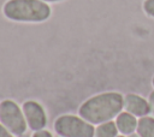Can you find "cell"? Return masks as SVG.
Segmentation results:
<instances>
[{
  "mask_svg": "<svg viewBox=\"0 0 154 137\" xmlns=\"http://www.w3.org/2000/svg\"><path fill=\"white\" fill-rule=\"evenodd\" d=\"M124 111V96L117 91H107L91 96L84 101L79 109V117L93 125L116 119Z\"/></svg>",
  "mask_w": 154,
  "mask_h": 137,
  "instance_id": "1",
  "label": "cell"
},
{
  "mask_svg": "<svg viewBox=\"0 0 154 137\" xmlns=\"http://www.w3.org/2000/svg\"><path fill=\"white\" fill-rule=\"evenodd\" d=\"M125 137H140V136H138V133H137V132H135V133L129 135V136H125Z\"/></svg>",
  "mask_w": 154,
  "mask_h": 137,
  "instance_id": "14",
  "label": "cell"
},
{
  "mask_svg": "<svg viewBox=\"0 0 154 137\" xmlns=\"http://www.w3.org/2000/svg\"><path fill=\"white\" fill-rule=\"evenodd\" d=\"M22 111L24 113L28 127L34 131L43 130L47 125V115L42 105L36 101L29 100L25 101L22 106Z\"/></svg>",
  "mask_w": 154,
  "mask_h": 137,
  "instance_id": "5",
  "label": "cell"
},
{
  "mask_svg": "<svg viewBox=\"0 0 154 137\" xmlns=\"http://www.w3.org/2000/svg\"><path fill=\"white\" fill-rule=\"evenodd\" d=\"M116 125L118 127V131L123 136H129L132 135L137 131V125H138V118L132 115L131 113L126 111H122L117 117H116Z\"/></svg>",
  "mask_w": 154,
  "mask_h": 137,
  "instance_id": "7",
  "label": "cell"
},
{
  "mask_svg": "<svg viewBox=\"0 0 154 137\" xmlns=\"http://www.w3.org/2000/svg\"><path fill=\"white\" fill-rule=\"evenodd\" d=\"M14 135L10 131V130H7L1 123H0V137H13Z\"/></svg>",
  "mask_w": 154,
  "mask_h": 137,
  "instance_id": "11",
  "label": "cell"
},
{
  "mask_svg": "<svg viewBox=\"0 0 154 137\" xmlns=\"http://www.w3.org/2000/svg\"><path fill=\"white\" fill-rule=\"evenodd\" d=\"M124 111L137 118H142L152 113L148 99H144L143 96L135 93H129L124 96Z\"/></svg>",
  "mask_w": 154,
  "mask_h": 137,
  "instance_id": "6",
  "label": "cell"
},
{
  "mask_svg": "<svg viewBox=\"0 0 154 137\" xmlns=\"http://www.w3.org/2000/svg\"><path fill=\"white\" fill-rule=\"evenodd\" d=\"M152 85H153V88H154V76H153V78H152Z\"/></svg>",
  "mask_w": 154,
  "mask_h": 137,
  "instance_id": "16",
  "label": "cell"
},
{
  "mask_svg": "<svg viewBox=\"0 0 154 137\" xmlns=\"http://www.w3.org/2000/svg\"><path fill=\"white\" fill-rule=\"evenodd\" d=\"M32 137H53V135L47 131V130H40V131H35V133L32 135Z\"/></svg>",
  "mask_w": 154,
  "mask_h": 137,
  "instance_id": "12",
  "label": "cell"
},
{
  "mask_svg": "<svg viewBox=\"0 0 154 137\" xmlns=\"http://www.w3.org/2000/svg\"><path fill=\"white\" fill-rule=\"evenodd\" d=\"M54 131L63 137H94L95 127L82 117L64 114L55 119Z\"/></svg>",
  "mask_w": 154,
  "mask_h": 137,
  "instance_id": "3",
  "label": "cell"
},
{
  "mask_svg": "<svg viewBox=\"0 0 154 137\" xmlns=\"http://www.w3.org/2000/svg\"><path fill=\"white\" fill-rule=\"evenodd\" d=\"M140 137H154V117L146 115L138 118L137 131Z\"/></svg>",
  "mask_w": 154,
  "mask_h": 137,
  "instance_id": "9",
  "label": "cell"
},
{
  "mask_svg": "<svg viewBox=\"0 0 154 137\" xmlns=\"http://www.w3.org/2000/svg\"><path fill=\"white\" fill-rule=\"evenodd\" d=\"M120 133L118 131L116 121L109 120V121H105L96 125L94 137H118Z\"/></svg>",
  "mask_w": 154,
  "mask_h": 137,
  "instance_id": "8",
  "label": "cell"
},
{
  "mask_svg": "<svg viewBox=\"0 0 154 137\" xmlns=\"http://www.w3.org/2000/svg\"><path fill=\"white\" fill-rule=\"evenodd\" d=\"M118 137H125V136H123V135H119V136H118Z\"/></svg>",
  "mask_w": 154,
  "mask_h": 137,
  "instance_id": "17",
  "label": "cell"
},
{
  "mask_svg": "<svg viewBox=\"0 0 154 137\" xmlns=\"http://www.w3.org/2000/svg\"><path fill=\"white\" fill-rule=\"evenodd\" d=\"M2 11L16 22H43L51 16V7L42 0H8Z\"/></svg>",
  "mask_w": 154,
  "mask_h": 137,
  "instance_id": "2",
  "label": "cell"
},
{
  "mask_svg": "<svg viewBox=\"0 0 154 137\" xmlns=\"http://www.w3.org/2000/svg\"><path fill=\"white\" fill-rule=\"evenodd\" d=\"M45 2H57V1H61V0H42Z\"/></svg>",
  "mask_w": 154,
  "mask_h": 137,
  "instance_id": "15",
  "label": "cell"
},
{
  "mask_svg": "<svg viewBox=\"0 0 154 137\" xmlns=\"http://www.w3.org/2000/svg\"><path fill=\"white\" fill-rule=\"evenodd\" d=\"M148 102L150 105V108H152V113H154V90L150 91L149 96H148Z\"/></svg>",
  "mask_w": 154,
  "mask_h": 137,
  "instance_id": "13",
  "label": "cell"
},
{
  "mask_svg": "<svg viewBox=\"0 0 154 137\" xmlns=\"http://www.w3.org/2000/svg\"><path fill=\"white\" fill-rule=\"evenodd\" d=\"M58 137H63V136H58Z\"/></svg>",
  "mask_w": 154,
  "mask_h": 137,
  "instance_id": "18",
  "label": "cell"
},
{
  "mask_svg": "<svg viewBox=\"0 0 154 137\" xmlns=\"http://www.w3.org/2000/svg\"><path fill=\"white\" fill-rule=\"evenodd\" d=\"M143 10L148 16L154 18V0H144Z\"/></svg>",
  "mask_w": 154,
  "mask_h": 137,
  "instance_id": "10",
  "label": "cell"
},
{
  "mask_svg": "<svg viewBox=\"0 0 154 137\" xmlns=\"http://www.w3.org/2000/svg\"><path fill=\"white\" fill-rule=\"evenodd\" d=\"M0 123L17 137L23 136L28 129L23 111L12 100L0 102Z\"/></svg>",
  "mask_w": 154,
  "mask_h": 137,
  "instance_id": "4",
  "label": "cell"
}]
</instances>
